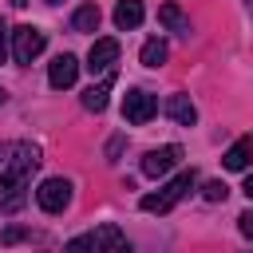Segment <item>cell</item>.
<instances>
[{
  "label": "cell",
  "mask_w": 253,
  "mask_h": 253,
  "mask_svg": "<svg viewBox=\"0 0 253 253\" xmlns=\"http://www.w3.org/2000/svg\"><path fill=\"white\" fill-rule=\"evenodd\" d=\"M43 43H47V36H43L40 28L20 24V28L12 32V55H16V63H32V59L43 51Z\"/></svg>",
  "instance_id": "3"
},
{
  "label": "cell",
  "mask_w": 253,
  "mask_h": 253,
  "mask_svg": "<svg viewBox=\"0 0 253 253\" xmlns=\"http://www.w3.org/2000/svg\"><path fill=\"white\" fill-rule=\"evenodd\" d=\"M75 79H79V59L75 55H55L51 59V67H47V83L55 87V91H67V87H75Z\"/></svg>",
  "instance_id": "7"
},
{
  "label": "cell",
  "mask_w": 253,
  "mask_h": 253,
  "mask_svg": "<svg viewBox=\"0 0 253 253\" xmlns=\"http://www.w3.org/2000/svg\"><path fill=\"white\" fill-rule=\"evenodd\" d=\"M237 229H241V233H245V237L253 241V210H245V213L237 217Z\"/></svg>",
  "instance_id": "20"
},
{
  "label": "cell",
  "mask_w": 253,
  "mask_h": 253,
  "mask_svg": "<svg viewBox=\"0 0 253 253\" xmlns=\"http://www.w3.org/2000/svg\"><path fill=\"white\" fill-rule=\"evenodd\" d=\"M67 253H99V249H95V237L83 233V237H71L67 241Z\"/></svg>",
  "instance_id": "18"
},
{
  "label": "cell",
  "mask_w": 253,
  "mask_h": 253,
  "mask_svg": "<svg viewBox=\"0 0 253 253\" xmlns=\"http://www.w3.org/2000/svg\"><path fill=\"white\" fill-rule=\"evenodd\" d=\"M111 87H115V71H107L95 87H87V91H83V107H87V111H95V115H99V111H107V95H111Z\"/></svg>",
  "instance_id": "12"
},
{
  "label": "cell",
  "mask_w": 253,
  "mask_h": 253,
  "mask_svg": "<svg viewBox=\"0 0 253 253\" xmlns=\"http://www.w3.org/2000/svg\"><path fill=\"white\" fill-rule=\"evenodd\" d=\"M91 237H95V249H99V253H134L130 241H126V233H123L115 221H103Z\"/></svg>",
  "instance_id": "9"
},
{
  "label": "cell",
  "mask_w": 253,
  "mask_h": 253,
  "mask_svg": "<svg viewBox=\"0 0 253 253\" xmlns=\"http://www.w3.org/2000/svg\"><path fill=\"white\" fill-rule=\"evenodd\" d=\"M119 150H123V134H115V138L107 142V158L115 162V158H119Z\"/></svg>",
  "instance_id": "21"
},
{
  "label": "cell",
  "mask_w": 253,
  "mask_h": 253,
  "mask_svg": "<svg viewBox=\"0 0 253 253\" xmlns=\"http://www.w3.org/2000/svg\"><path fill=\"white\" fill-rule=\"evenodd\" d=\"M178 158H182V146H158V150H150L146 158H142V174L146 178H162V174H170L174 166H178Z\"/></svg>",
  "instance_id": "6"
},
{
  "label": "cell",
  "mask_w": 253,
  "mask_h": 253,
  "mask_svg": "<svg viewBox=\"0 0 253 253\" xmlns=\"http://www.w3.org/2000/svg\"><path fill=\"white\" fill-rule=\"evenodd\" d=\"M28 233H32V229H24V225H8V229H4V237H0V241H4V245H16V241H24V237H28Z\"/></svg>",
  "instance_id": "19"
},
{
  "label": "cell",
  "mask_w": 253,
  "mask_h": 253,
  "mask_svg": "<svg viewBox=\"0 0 253 253\" xmlns=\"http://www.w3.org/2000/svg\"><path fill=\"white\" fill-rule=\"evenodd\" d=\"M115 59H119V40H111V36H107V40H95L91 51H87V67H91V75H95V71H103V75L115 71Z\"/></svg>",
  "instance_id": "8"
},
{
  "label": "cell",
  "mask_w": 253,
  "mask_h": 253,
  "mask_svg": "<svg viewBox=\"0 0 253 253\" xmlns=\"http://www.w3.org/2000/svg\"><path fill=\"white\" fill-rule=\"evenodd\" d=\"M4 99H8V91H4V87H0V107H4Z\"/></svg>",
  "instance_id": "25"
},
{
  "label": "cell",
  "mask_w": 253,
  "mask_h": 253,
  "mask_svg": "<svg viewBox=\"0 0 253 253\" xmlns=\"http://www.w3.org/2000/svg\"><path fill=\"white\" fill-rule=\"evenodd\" d=\"M40 166V150L28 142H12V154L0 174V213H16L28 202V178Z\"/></svg>",
  "instance_id": "1"
},
{
  "label": "cell",
  "mask_w": 253,
  "mask_h": 253,
  "mask_svg": "<svg viewBox=\"0 0 253 253\" xmlns=\"http://www.w3.org/2000/svg\"><path fill=\"white\" fill-rule=\"evenodd\" d=\"M154 115H158V99H154L150 91H126V99H123V119H126V123L142 126V123H150Z\"/></svg>",
  "instance_id": "5"
},
{
  "label": "cell",
  "mask_w": 253,
  "mask_h": 253,
  "mask_svg": "<svg viewBox=\"0 0 253 253\" xmlns=\"http://www.w3.org/2000/svg\"><path fill=\"white\" fill-rule=\"evenodd\" d=\"M138 59H142V67H162L166 63V43L162 40H146L142 51H138Z\"/></svg>",
  "instance_id": "16"
},
{
  "label": "cell",
  "mask_w": 253,
  "mask_h": 253,
  "mask_svg": "<svg viewBox=\"0 0 253 253\" xmlns=\"http://www.w3.org/2000/svg\"><path fill=\"white\" fill-rule=\"evenodd\" d=\"M47 4H59V0H47Z\"/></svg>",
  "instance_id": "26"
},
{
  "label": "cell",
  "mask_w": 253,
  "mask_h": 253,
  "mask_svg": "<svg viewBox=\"0 0 253 253\" xmlns=\"http://www.w3.org/2000/svg\"><path fill=\"white\" fill-rule=\"evenodd\" d=\"M36 202H40L43 213H59V210H67V202H71V182H67V178H47V182H40Z\"/></svg>",
  "instance_id": "4"
},
{
  "label": "cell",
  "mask_w": 253,
  "mask_h": 253,
  "mask_svg": "<svg viewBox=\"0 0 253 253\" xmlns=\"http://www.w3.org/2000/svg\"><path fill=\"white\" fill-rule=\"evenodd\" d=\"M202 194H206V202H225L229 186H225L221 178H213V182H206V186H202Z\"/></svg>",
  "instance_id": "17"
},
{
  "label": "cell",
  "mask_w": 253,
  "mask_h": 253,
  "mask_svg": "<svg viewBox=\"0 0 253 253\" xmlns=\"http://www.w3.org/2000/svg\"><path fill=\"white\" fill-rule=\"evenodd\" d=\"M249 4H253V0H249Z\"/></svg>",
  "instance_id": "27"
},
{
  "label": "cell",
  "mask_w": 253,
  "mask_h": 253,
  "mask_svg": "<svg viewBox=\"0 0 253 253\" xmlns=\"http://www.w3.org/2000/svg\"><path fill=\"white\" fill-rule=\"evenodd\" d=\"M8 154H12V142H0V166L8 162Z\"/></svg>",
  "instance_id": "23"
},
{
  "label": "cell",
  "mask_w": 253,
  "mask_h": 253,
  "mask_svg": "<svg viewBox=\"0 0 253 253\" xmlns=\"http://www.w3.org/2000/svg\"><path fill=\"white\" fill-rule=\"evenodd\" d=\"M158 24L170 28V32H178V36H190V16H186L178 4H162V8H158Z\"/></svg>",
  "instance_id": "14"
},
{
  "label": "cell",
  "mask_w": 253,
  "mask_h": 253,
  "mask_svg": "<svg viewBox=\"0 0 253 253\" xmlns=\"http://www.w3.org/2000/svg\"><path fill=\"white\" fill-rule=\"evenodd\" d=\"M162 111H166L178 126H194V123H198V107H194L186 95H170V99L162 103Z\"/></svg>",
  "instance_id": "10"
},
{
  "label": "cell",
  "mask_w": 253,
  "mask_h": 253,
  "mask_svg": "<svg viewBox=\"0 0 253 253\" xmlns=\"http://www.w3.org/2000/svg\"><path fill=\"white\" fill-rule=\"evenodd\" d=\"M194 182H198V174H194V170H182V174H178V178H170L158 194H146L138 206H142L146 213H170V210H174V206L194 190Z\"/></svg>",
  "instance_id": "2"
},
{
  "label": "cell",
  "mask_w": 253,
  "mask_h": 253,
  "mask_svg": "<svg viewBox=\"0 0 253 253\" xmlns=\"http://www.w3.org/2000/svg\"><path fill=\"white\" fill-rule=\"evenodd\" d=\"M4 59H8V28L0 24V63H4Z\"/></svg>",
  "instance_id": "22"
},
{
  "label": "cell",
  "mask_w": 253,
  "mask_h": 253,
  "mask_svg": "<svg viewBox=\"0 0 253 253\" xmlns=\"http://www.w3.org/2000/svg\"><path fill=\"white\" fill-rule=\"evenodd\" d=\"M245 194H249V198H253V174H249V178H245Z\"/></svg>",
  "instance_id": "24"
},
{
  "label": "cell",
  "mask_w": 253,
  "mask_h": 253,
  "mask_svg": "<svg viewBox=\"0 0 253 253\" xmlns=\"http://www.w3.org/2000/svg\"><path fill=\"white\" fill-rule=\"evenodd\" d=\"M142 24V0H119L115 4V28L119 32H130Z\"/></svg>",
  "instance_id": "13"
},
{
  "label": "cell",
  "mask_w": 253,
  "mask_h": 253,
  "mask_svg": "<svg viewBox=\"0 0 253 253\" xmlns=\"http://www.w3.org/2000/svg\"><path fill=\"white\" fill-rule=\"evenodd\" d=\"M221 162H225V170H245V166L253 162V134H241V138L221 154Z\"/></svg>",
  "instance_id": "11"
},
{
  "label": "cell",
  "mask_w": 253,
  "mask_h": 253,
  "mask_svg": "<svg viewBox=\"0 0 253 253\" xmlns=\"http://www.w3.org/2000/svg\"><path fill=\"white\" fill-rule=\"evenodd\" d=\"M99 20H103L99 4H79V8H75V16H71V32H95V28H99Z\"/></svg>",
  "instance_id": "15"
}]
</instances>
